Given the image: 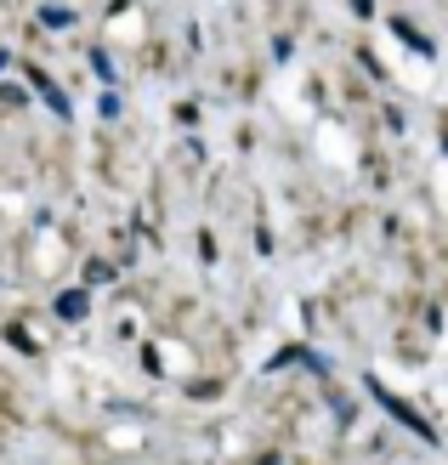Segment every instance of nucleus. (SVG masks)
I'll list each match as a JSON object with an SVG mask.
<instances>
[{"instance_id": "nucleus-2", "label": "nucleus", "mask_w": 448, "mask_h": 465, "mask_svg": "<svg viewBox=\"0 0 448 465\" xmlns=\"http://www.w3.org/2000/svg\"><path fill=\"white\" fill-rule=\"evenodd\" d=\"M57 312L75 323V318H85V290H68V295H57Z\"/></svg>"}, {"instance_id": "nucleus-1", "label": "nucleus", "mask_w": 448, "mask_h": 465, "mask_svg": "<svg viewBox=\"0 0 448 465\" xmlns=\"http://www.w3.org/2000/svg\"><path fill=\"white\" fill-rule=\"evenodd\" d=\"M369 391H374V403H386V414H397V420H403V426H409V431H414V437H420V443H426V449H437V431H432L426 420H420V414H414V409H409L403 398H392V391H386L381 381H369Z\"/></svg>"}, {"instance_id": "nucleus-3", "label": "nucleus", "mask_w": 448, "mask_h": 465, "mask_svg": "<svg viewBox=\"0 0 448 465\" xmlns=\"http://www.w3.org/2000/svg\"><path fill=\"white\" fill-rule=\"evenodd\" d=\"M392 29H397V35H403V40L414 45V52H426V57H432V40H426V35H420V29H414V23H403V17H397V23H392Z\"/></svg>"}, {"instance_id": "nucleus-4", "label": "nucleus", "mask_w": 448, "mask_h": 465, "mask_svg": "<svg viewBox=\"0 0 448 465\" xmlns=\"http://www.w3.org/2000/svg\"><path fill=\"white\" fill-rule=\"evenodd\" d=\"M40 97H45V103H52L57 114H68V97H63V91H52V85H40Z\"/></svg>"}]
</instances>
